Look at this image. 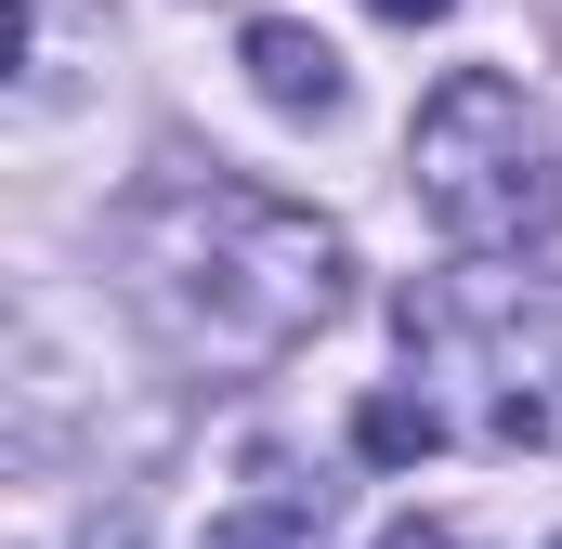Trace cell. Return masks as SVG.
Masks as SVG:
<instances>
[{"label": "cell", "instance_id": "277c9868", "mask_svg": "<svg viewBox=\"0 0 562 549\" xmlns=\"http://www.w3.org/2000/svg\"><path fill=\"white\" fill-rule=\"evenodd\" d=\"M249 79H262V105H288V119H340V53L314 40V26H288V13H262L249 40Z\"/></svg>", "mask_w": 562, "mask_h": 549}, {"label": "cell", "instance_id": "7a4b0ae2", "mask_svg": "<svg viewBox=\"0 0 562 549\" xmlns=\"http://www.w3.org/2000/svg\"><path fill=\"white\" fill-rule=\"evenodd\" d=\"M419 210L458 249H524L562 223V157H550V119L524 105V79L458 66L419 105Z\"/></svg>", "mask_w": 562, "mask_h": 549}, {"label": "cell", "instance_id": "8992f818", "mask_svg": "<svg viewBox=\"0 0 562 549\" xmlns=\"http://www.w3.org/2000/svg\"><path fill=\"white\" fill-rule=\"evenodd\" d=\"M353 445H367V458H431V445H445V418H431V406H406V393H367Z\"/></svg>", "mask_w": 562, "mask_h": 549}, {"label": "cell", "instance_id": "3957f363", "mask_svg": "<svg viewBox=\"0 0 562 549\" xmlns=\"http://www.w3.org/2000/svg\"><path fill=\"white\" fill-rule=\"evenodd\" d=\"M406 354H431L445 380H471V432L484 445H524V458H562V301L537 288H406Z\"/></svg>", "mask_w": 562, "mask_h": 549}, {"label": "cell", "instance_id": "52a82bcc", "mask_svg": "<svg viewBox=\"0 0 562 549\" xmlns=\"http://www.w3.org/2000/svg\"><path fill=\"white\" fill-rule=\"evenodd\" d=\"M367 13H393V26H431V13H458V0H367Z\"/></svg>", "mask_w": 562, "mask_h": 549}, {"label": "cell", "instance_id": "5b68a950", "mask_svg": "<svg viewBox=\"0 0 562 549\" xmlns=\"http://www.w3.org/2000/svg\"><path fill=\"white\" fill-rule=\"evenodd\" d=\"M327 537V484H288L276 511H236V524H210V549H314Z\"/></svg>", "mask_w": 562, "mask_h": 549}, {"label": "cell", "instance_id": "6da1fadb", "mask_svg": "<svg viewBox=\"0 0 562 549\" xmlns=\"http://www.w3.org/2000/svg\"><path fill=\"white\" fill-rule=\"evenodd\" d=\"M132 274L170 314V340H196L223 367H276L288 340H314L340 314V236L314 210L262 197V183H170V197H144Z\"/></svg>", "mask_w": 562, "mask_h": 549}, {"label": "cell", "instance_id": "ba28073f", "mask_svg": "<svg viewBox=\"0 0 562 549\" xmlns=\"http://www.w3.org/2000/svg\"><path fill=\"white\" fill-rule=\"evenodd\" d=\"M380 549H458V537H445V524H393Z\"/></svg>", "mask_w": 562, "mask_h": 549}]
</instances>
